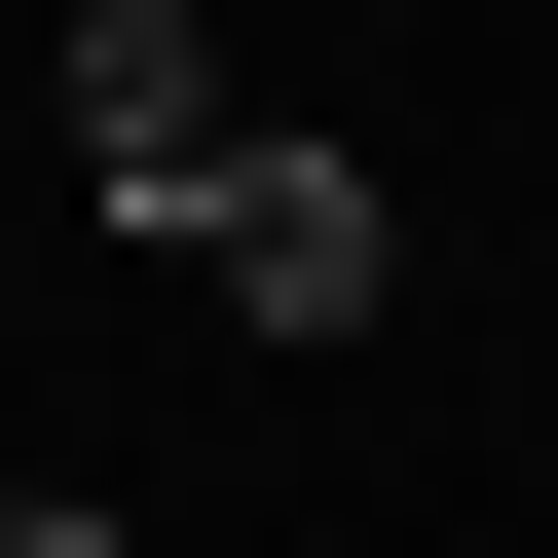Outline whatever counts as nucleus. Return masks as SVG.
<instances>
[{
    "instance_id": "1",
    "label": "nucleus",
    "mask_w": 558,
    "mask_h": 558,
    "mask_svg": "<svg viewBox=\"0 0 558 558\" xmlns=\"http://www.w3.org/2000/svg\"><path fill=\"white\" fill-rule=\"evenodd\" d=\"M149 260H186V299H260V336H373V299H410V186H373L336 112H260V149L149 223Z\"/></svg>"
},
{
    "instance_id": "2",
    "label": "nucleus",
    "mask_w": 558,
    "mask_h": 558,
    "mask_svg": "<svg viewBox=\"0 0 558 558\" xmlns=\"http://www.w3.org/2000/svg\"><path fill=\"white\" fill-rule=\"evenodd\" d=\"M38 149H75V186H112V223H186V186H223V149H260V75H223V38H186V0H75V38H38Z\"/></svg>"
},
{
    "instance_id": "3",
    "label": "nucleus",
    "mask_w": 558,
    "mask_h": 558,
    "mask_svg": "<svg viewBox=\"0 0 558 558\" xmlns=\"http://www.w3.org/2000/svg\"><path fill=\"white\" fill-rule=\"evenodd\" d=\"M0 558H149V521H112V484H0Z\"/></svg>"
}]
</instances>
